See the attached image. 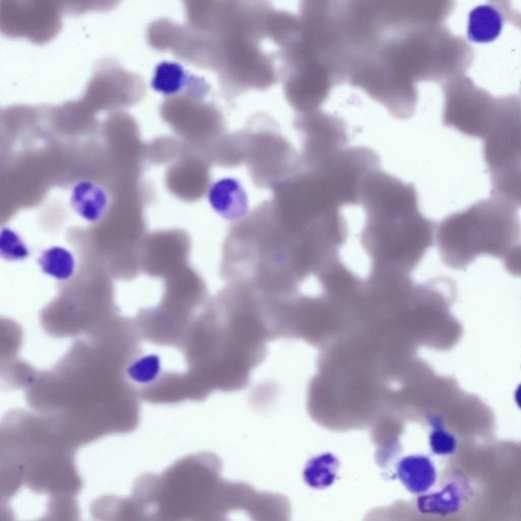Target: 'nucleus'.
<instances>
[{"label": "nucleus", "mask_w": 521, "mask_h": 521, "mask_svg": "<svg viewBox=\"0 0 521 521\" xmlns=\"http://www.w3.org/2000/svg\"><path fill=\"white\" fill-rule=\"evenodd\" d=\"M491 184L492 196L521 208V168L494 173Z\"/></svg>", "instance_id": "obj_14"}, {"label": "nucleus", "mask_w": 521, "mask_h": 521, "mask_svg": "<svg viewBox=\"0 0 521 521\" xmlns=\"http://www.w3.org/2000/svg\"><path fill=\"white\" fill-rule=\"evenodd\" d=\"M108 203V195L105 190L94 183L81 182L73 188L72 207L89 222L102 219L107 212Z\"/></svg>", "instance_id": "obj_10"}, {"label": "nucleus", "mask_w": 521, "mask_h": 521, "mask_svg": "<svg viewBox=\"0 0 521 521\" xmlns=\"http://www.w3.org/2000/svg\"><path fill=\"white\" fill-rule=\"evenodd\" d=\"M338 470V459L331 453H324L307 463L304 479L313 489H326L335 482Z\"/></svg>", "instance_id": "obj_12"}, {"label": "nucleus", "mask_w": 521, "mask_h": 521, "mask_svg": "<svg viewBox=\"0 0 521 521\" xmlns=\"http://www.w3.org/2000/svg\"><path fill=\"white\" fill-rule=\"evenodd\" d=\"M435 235L442 262L461 270L482 256L503 261L521 243V220L516 207L492 196L443 219Z\"/></svg>", "instance_id": "obj_2"}, {"label": "nucleus", "mask_w": 521, "mask_h": 521, "mask_svg": "<svg viewBox=\"0 0 521 521\" xmlns=\"http://www.w3.org/2000/svg\"><path fill=\"white\" fill-rule=\"evenodd\" d=\"M362 203L368 213L363 243L376 268L415 269L434 245L435 224L419 209L412 185L388 177L374 183Z\"/></svg>", "instance_id": "obj_1"}, {"label": "nucleus", "mask_w": 521, "mask_h": 521, "mask_svg": "<svg viewBox=\"0 0 521 521\" xmlns=\"http://www.w3.org/2000/svg\"><path fill=\"white\" fill-rule=\"evenodd\" d=\"M162 373V360L157 354H148L132 361L126 370L128 379L135 385L146 387L158 381Z\"/></svg>", "instance_id": "obj_15"}, {"label": "nucleus", "mask_w": 521, "mask_h": 521, "mask_svg": "<svg viewBox=\"0 0 521 521\" xmlns=\"http://www.w3.org/2000/svg\"><path fill=\"white\" fill-rule=\"evenodd\" d=\"M298 127L305 138V159L310 168L336 155L345 142L342 124L319 110L301 114Z\"/></svg>", "instance_id": "obj_6"}, {"label": "nucleus", "mask_w": 521, "mask_h": 521, "mask_svg": "<svg viewBox=\"0 0 521 521\" xmlns=\"http://www.w3.org/2000/svg\"><path fill=\"white\" fill-rule=\"evenodd\" d=\"M295 153L282 137L274 132L253 134V176L256 182L276 186L284 181L295 167Z\"/></svg>", "instance_id": "obj_5"}, {"label": "nucleus", "mask_w": 521, "mask_h": 521, "mask_svg": "<svg viewBox=\"0 0 521 521\" xmlns=\"http://www.w3.org/2000/svg\"><path fill=\"white\" fill-rule=\"evenodd\" d=\"M396 474L405 489L416 495L426 494L437 481L434 462L420 454L402 458L398 462Z\"/></svg>", "instance_id": "obj_8"}, {"label": "nucleus", "mask_w": 521, "mask_h": 521, "mask_svg": "<svg viewBox=\"0 0 521 521\" xmlns=\"http://www.w3.org/2000/svg\"><path fill=\"white\" fill-rule=\"evenodd\" d=\"M186 78V73L181 65L163 63L156 69L152 87L156 92L163 95H175L184 89Z\"/></svg>", "instance_id": "obj_16"}, {"label": "nucleus", "mask_w": 521, "mask_h": 521, "mask_svg": "<svg viewBox=\"0 0 521 521\" xmlns=\"http://www.w3.org/2000/svg\"><path fill=\"white\" fill-rule=\"evenodd\" d=\"M208 199L213 210L227 220L242 218L248 209L247 195L234 179H223L211 186Z\"/></svg>", "instance_id": "obj_9"}, {"label": "nucleus", "mask_w": 521, "mask_h": 521, "mask_svg": "<svg viewBox=\"0 0 521 521\" xmlns=\"http://www.w3.org/2000/svg\"><path fill=\"white\" fill-rule=\"evenodd\" d=\"M483 155L490 176L521 168V99H498L491 127L483 139Z\"/></svg>", "instance_id": "obj_4"}, {"label": "nucleus", "mask_w": 521, "mask_h": 521, "mask_svg": "<svg viewBox=\"0 0 521 521\" xmlns=\"http://www.w3.org/2000/svg\"><path fill=\"white\" fill-rule=\"evenodd\" d=\"M430 424L433 427L429 437L432 452L440 456L454 454L458 446L456 437L443 426L438 418H431Z\"/></svg>", "instance_id": "obj_17"}, {"label": "nucleus", "mask_w": 521, "mask_h": 521, "mask_svg": "<svg viewBox=\"0 0 521 521\" xmlns=\"http://www.w3.org/2000/svg\"><path fill=\"white\" fill-rule=\"evenodd\" d=\"M514 399L517 404V407L521 410V384L515 390Z\"/></svg>", "instance_id": "obj_19"}, {"label": "nucleus", "mask_w": 521, "mask_h": 521, "mask_svg": "<svg viewBox=\"0 0 521 521\" xmlns=\"http://www.w3.org/2000/svg\"><path fill=\"white\" fill-rule=\"evenodd\" d=\"M444 94V126L467 137L483 140L493 122L498 99L469 80L447 84Z\"/></svg>", "instance_id": "obj_3"}, {"label": "nucleus", "mask_w": 521, "mask_h": 521, "mask_svg": "<svg viewBox=\"0 0 521 521\" xmlns=\"http://www.w3.org/2000/svg\"><path fill=\"white\" fill-rule=\"evenodd\" d=\"M504 19L500 11L484 5L474 9L469 17L468 37L475 43L495 41L502 32Z\"/></svg>", "instance_id": "obj_11"}, {"label": "nucleus", "mask_w": 521, "mask_h": 521, "mask_svg": "<svg viewBox=\"0 0 521 521\" xmlns=\"http://www.w3.org/2000/svg\"><path fill=\"white\" fill-rule=\"evenodd\" d=\"M38 263L46 275L60 281L69 280L76 269L73 254L62 247L47 249L40 256Z\"/></svg>", "instance_id": "obj_13"}, {"label": "nucleus", "mask_w": 521, "mask_h": 521, "mask_svg": "<svg viewBox=\"0 0 521 521\" xmlns=\"http://www.w3.org/2000/svg\"><path fill=\"white\" fill-rule=\"evenodd\" d=\"M472 495L473 489L466 475L454 473L439 491L421 495L417 508L423 514L447 516L459 512Z\"/></svg>", "instance_id": "obj_7"}, {"label": "nucleus", "mask_w": 521, "mask_h": 521, "mask_svg": "<svg viewBox=\"0 0 521 521\" xmlns=\"http://www.w3.org/2000/svg\"><path fill=\"white\" fill-rule=\"evenodd\" d=\"M0 256L8 261H23L29 257V250L14 230L3 228L0 235Z\"/></svg>", "instance_id": "obj_18"}]
</instances>
